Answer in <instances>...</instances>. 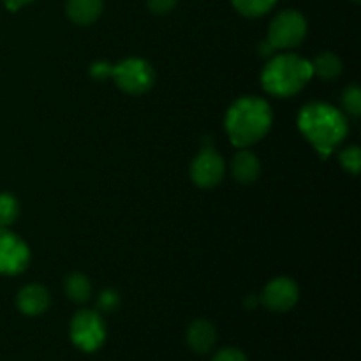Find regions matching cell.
<instances>
[{
  "mask_svg": "<svg viewBox=\"0 0 361 361\" xmlns=\"http://www.w3.org/2000/svg\"><path fill=\"white\" fill-rule=\"evenodd\" d=\"M300 133L326 159L348 136V118L341 109L326 102H309L300 109Z\"/></svg>",
  "mask_w": 361,
  "mask_h": 361,
  "instance_id": "cell-1",
  "label": "cell"
},
{
  "mask_svg": "<svg viewBox=\"0 0 361 361\" xmlns=\"http://www.w3.org/2000/svg\"><path fill=\"white\" fill-rule=\"evenodd\" d=\"M274 122L270 104L259 97H240L229 106L226 113V130L231 143L247 148L263 140Z\"/></svg>",
  "mask_w": 361,
  "mask_h": 361,
  "instance_id": "cell-2",
  "label": "cell"
},
{
  "mask_svg": "<svg viewBox=\"0 0 361 361\" xmlns=\"http://www.w3.org/2000/svg\"><path fill=\"white\" fill-rule=\"evenodd\" d=\"M314 76L309 60L293 53L274 56L261 74V83L268 94L277 97H291L298 94Z\"/></svg>",
  "mask_w": 361,
  "mask_h": 361,
  "instance_id": "cell-3",
  "label": "cell"
},
{
  "mask_svg": "<svg viewBox=\"0 0 361 361\" xmlns=\"http://www.w3.org/2000/svg\"><path fill=\"white\" fill-rule=\"evenodd\" d=\"M307 35V20L298 11H282L271 20L268 39L261 44V55L268 56L277 49L296 48Z\"/></svg>",
  "mask_w": 361,
  "mask_h": 361,
  "instance_id": "cell-4",
  "label": "cell"
},
{
  "mask_svg": "<svg viewBox=\"0 0 361 361\" xmlns=\"http://www.w3.org/2000/svg\"><path fill=\"white\" fill-rule=\"evenodd\" d=\"M71 341L85 353H95L106 341V324L97 310L81 309L71 321Z\"/></svg>",
  "mask_w": 361,
  "mask_h": 361,
  "instance_id": "cell-5",
  "label": "cell"
},
{
  "mask_svg": "<svg viewBox=\"0 0 361 361\" xmlns=\"http://www.w3.org/2000/svg\"><path fill=\"white\" fill-rule=\"evenodd\" d=\"M113 81L122 92L129 95H141L155 83V73L143 59H126L113 66Z\"/></svg>",
  "mask_w": 361,
  "mask_h": 361,
  "instance_id": "cell-6",
  "label": "cell"
},
{
  "mask_svg": "<svg viewBox=\"0 0 361 361\" xmlns=\"http://www.w3.org/2000/svg\"><path fill=\"white\" fill-rule=\"evenodd\" d=\"M30 264L28 245L7 228H0V274L18 275Z\"/></svg>",
  "mask_w": 361,
  "mask_h": 361,
  "instance_id": "cell-7",
  "label": "cell"
},
{
  "mask_svg": "<svg viewBox=\"0 0 361 361\" xmlns=\"http://www.w3.org/2000/svg\"><path fill=\"white\" fill-rule=\"evenodd\" d=\"M224 159L214 148L201 150L190 166V176H192L194 183L201 189H212V187L219 185L224 178Z\"/></svg>",
  "mask_w": 361,
  "mask_h": 361,
  "instance_id": "cell-8",
  "label": "cell"
},
{
  "mask_svg": "<svg viewBox=\"0 0 361 361\" xmlns=\"http://www.w3.org/2000/svg\"><path fill=\"white\" fill-rule=\"evenodd\" d=\"M298 286L289 277H277L268 282L261 295V302L264 307L274 312H288L298 302Z\"/></svg>",
  "mask_w": 361,
  "mask_h": 361,
  "instance_id": "cell-9",
  "label": "cell"
},
{
  "mask_svg": "<svg viewBox=\"0 0 361 361\" xmlns=\"http://www.w3.org/2000/svg\"><path fill=\"white\" fill-rule=\"evenodd\" d=\"M16 305L25 316H41L51 305V296L44 286L28 284L18 293Z\"/></svg>",
  "mask_w": 361,
  "mask_h": 361,
  "instance_id": "cell-10",
  "label": "cell"
},
{
  "mask_svg": "<svg viewBox=\"0 0 361 361\" xmlns=\"http://www.w3.org/2000/svg\"><path fill=\"white\" fill-rule=\"evenodd\" d=\"M217 342V330L207 319H196L187 328V344L197 355H207Z\"/></svg>",
  "mask_w": 361,
  "mask_h": 361,
  "instance_id": "cell-11",
  "label": "cell"
},
{
  "mask_svg": "<svg viewBox=\"0 0 361 361\" xmlns=\"http://www.w3.org/2000/svg\"><path fill=\"white\" fill-rule=\"evenodd\" d=\"M231 173L233 176H235L236 182L243 183V185H250V183H254L257 178H259V173H261L259 159H257L252 152L242 148V150L233 157Z\"/></svg>",
  "mask_w": 361,
  "mask_h": 361,
  "instance_id": "cell-12",
  "label": "cell"
},
{
  "mask_svg": "<svg viewBox=\"0 0 361 361\" xmlns=\"http://www.w3.org/2000/svg\"><path fill=\"white\" fill-rule=\"evenodd\" d=\"M104 0H67V16L76 25H90L101 16Z\"/></svg>",
  "mask_w": 361,
  "mask_h": 361,
  "instance_id": "cell-13",
  "label": "cell"
},
{
  "mask_svg": "<svg viewBox=\"0 0 361 361\" xmlns=\"http://www.w3.org/2000/svg\"><path fill=\"white\" fill-rule=\"evenodd\" d=\"M312 66V73L316 76L323 78V80H337L342 74V62L335 53L331 51H323L316 56V59L310 62Z\"/></svg>",
  "mask_w": 361,
  "mask_h": 361,
  "instance_id": "cell-14",
  "label": "cell"
},
{
  "mask_svg": "<svg viewBox=\"0 0 361 361\" xmlns=\"http://www.w3.org/2000/svg\"><path fill=\"white\" fill-rule=\"evenodd\" d=\"M66 293L74 303H78V305L87 303L88 300L92 298V284L90 281H88L87 275L80 274V271L71 274L69 277L66 279Z\"/></svg>",
  "mask_w": 361,
  "mask_h": 361,
  "instance_id": "cell-15",
  "label": "cell"
},
{
  "mask_svg": "<svg viewBox=\"0 0 361 361\" xmlns=\"http://www.w3.org/2000/svg\"><path fill=\"white\" fill-rule=\"evenodd\" d=\"M235 9L247 18H259L270 13L279 0H231Z\"/></svg>",
  "mask_w": 361,
  "mask_h": 361,
  "instance_id": "cell-16",
  "label": "cell"
},
{
  "mask_svg": "<svg viewBox=\"0 0 361 361\" xmlns=\"http://www.w3.org/2000/svg\"><path fill=\"white\" fill-rule=\"evenodd\" d=\"M20 215V203L9 192L0 194V228H9Z\"/></svg>",
  "mask_w": 361,
  "mask_h": 361,
  "instance_id": "cell-17",
  "label": "cell"
},
{
  "mask_svg": "<svg viewBox=\"0 0 361 361\" xmlns=\"http://www.w3.org/2000/svg\"><path fill=\"white\" fill-rule=\"evenodd\" d=\"M338 161H341L342 168L345 171L358 175L361 169V150L358 147H348L338 154Z\"/></svg>",
  "mask_w": 361,
  "mask_h": 361,
  "instance_id": "cell-18",
  "label": "cell"
},
{
  "mask_svg": "<svg viewBox=\"0 0 361 361\" xmlns=\"http://www.w3.org/2000/svg\"><path fill=\"white\" fill-rule=\"evenodd\" d=\"M342 106L355 118H358L361 115V90L356 85L345 88L344 95H342Z\"/></svg>",
  "mask_w": 361,
  "mask_h": 361,
  "instance_id": "cell-19",
  "label": "cell"
},
{
  "mask_svg": "<svg viewBox=\"0 0 361 361\" xmlns=\"http://www.w3.org/2000/svg\"><path fill=\"white\" fill-rule=\"evenodd\" d=\"M118 303H120V296L115 289H104V291L99 295L97 307L99 310H102V312H113V310L118 307Z\"/></svg>",
  "mask_w": 361,
  "mask_h": 361,
  "instance_id": "cell-20",
  "label": "cell"
},
{
  "mask_svg": "<svg viewBox=\"0 0 361 361\" xmlns=\"http://www.w3.org/2000/svg\"><path fill=\"white\" fill-rule=\"evenodd\" d=\"M212 361H249V358H247L240 349L226 348V349H221L219 353H215V356L212 358Z\"/></svg>",
  "mask_w": 361,
  "mask_h": 361,
  "instance_id": "cell-21",
  "label": "cell"
},
{
  "mask_svg": "<svg viewBox=\"0 0 361 361\" xmlns=\"http://www.w3.org/2000/svg\"><path fill=\"white\" fill-rule=\"evenodd\" d=\"M113 66L108 62H95L90 66V76L97 81H106L111 78Z\"/></svg>",
  "mask_w": 361,
  "mask_h": 361,
  "instance_id": "cell-22",
  "label": "cell"
},
{
  "mask_svg": "<svg viewBox=\"0 0 361 361\" xmlns=\"http://www.w3.org/2000/svg\"><path fill=\"white\" fill-rule=\"evenodd\" d=\"M178 0H147L148 9L154 14H168L175 9Z\"/></svg>",
  "mask_w": 361,
  "mask_h": 361,
  "instance_id": "cell-23",
  "label": "cell"
},
{
  "mask_svg": "<svg viewBox=\"0 0 361 361\" xmlns=\"http://www.w3.org/2000/svg\"><path fill=\"white\" fill-rule=\"evenodd\" d=\"M4 6L7 7V9L11 11V13H14V11L21 9L23 6H28V4H32L34 0H2Z\"/></svg>",
  "mask_w": 361,
  "mask_h": 361,
  "instance_id": "cell-24",
  "label": "cell"
},
{
  "mask_svg": "<svg viewBox=\"0 0 361 361\" xmlns=\"http://www.w3.org/2000/svg\"><path fill=\"white\" fill-rule=\"evenodd\" d=\"M247 307H250V309H254V307H256V296H250V298H247Z\"/></svg>",
  "mask_w": 361,
  "mask_h": 361,
  "instance_id": "cell-25",
  "label": "cell"
},
{
  "mask_svg": "<svg viewBox=\"0 0 361 361\" xmlns=\"http://www.w3.org/2000/svg\"><path fill=\"white\" fill-rule=\"evenodd\" d=\"M353 2H356V4H358V2H360V0H353Z\"/></svg>",
  "mask_w": 361,
  "mask_h": 361,
  "instance_id": "cell-26",
  "label": "cell"
}]
</instances>
